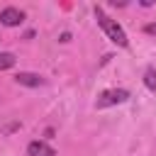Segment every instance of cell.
<instances>
[{
    "instance_id": "52a82bcc",
    "label": "cell",
    "mask_w": 156,
    "mask_h": 156,
    "mask_svg": "<svg viewBox=\"0 0 156 156\" xmlns=\"http://www.w3.org/2000/svg\"><path fill=\"white\" fill-rule=\"evenodd\" d=\"M12 66H15V56H12L10 51H0V71L12 68Z\"/></svg>"
},
{
    "instance_id": "5b68a950",
    "label": "cell",
    "mask_w": 156,
    "mask_h": 156,
    "mask_svg": "<svg viewBox=\"0 0 156 156\" xmlns=\"http://www.w3.org/2000/svg\"><path fill=\"white\" fill-rule=\"evenodd\" d=\"M15 80H17L20 85H27V88H39V85H44V78H41L39 73H17Z\"/></svg>"
},
{
    "instance_id": "7a4b0ae2",
    "label": "cell",
    "mask_w": 156,
    "mask_h": 156,
    "mask_svg": "<svg viewBox=\"0 0 156 156\" xmlns=\"http://www.w3.org/2000/svg\"><path fill=\"white\" fill-rule=\"evenodd\" d=\"M129 100V93L124 90V88H112V90H105V93H100L98 95V102H95V107H112V105H122V102H127Z\"/></svg>"
},
{
    "instance_id": "6da1fadb",
    "label": "cell",
    "mask_w": 156,
    "mask_h": 156,
    "mask_svg": "<svg viewBox=\"0 0 156 156\" xmlns=\"http://www.w3.org/2000/svg\"><path fill=\"white\" fill-rule=\"evenodd\" d=\"M95 17H98V24L102 27V32L107 34V39H110V41H115L117 46H127V34H124V29L117 24V20L107 17L100 7H95Z\"/></svg>"
},
{
    "instance_id": "3957f363",
    "label": "cell",
    "mask_w": 156,
    "mask_h": 156,
    "mask_svg": "<svg viewBox=\"0 0 156 156\" xmlns=\"http://www.w3.org/2000/svg\"><path fill=\"white\" fill-rule=\"evenodd\" d=\"M22 20H24V12L17 7H5L0 12V22L5 27H17V24H22Z\"/></svg>"
},
{
    "instance_id": "ba28073f",
    "label": "cell",
    "mask_w": 156,
    "mask_h": 156,
    "mask_svg": "<svg viewBox=\"0 0 156 156\" xmlns=\"http://www.w3.org/2000/svg\"><path fill=\"white\" fill-rule=\"evenodd\" d=\"M144 32H146V34H156V24H146Z\"/></svg>"
},
{
    "instance_id": "8992f818",
    "label": "cell",
    "mask_w": 156,
    "mask_h": 156,
    "mask_svg": "<svg viewBox=\"0 0 156 156\" xmlns=\"http://www.w3.org/2000/svg\"><path fill=\"white\" fill-rule=\"evenodd\" d=\"M144 85H146L149 90H156V68H154V66H149V68L144 71Z\"/></svg>"
},
{
    "instance_id": "277c9868",
    "label": "cell",
    "mask_w": 156,
    "mask_h": 156,
    "mask_svg": "<svg viewBox=\"0 0 156 156\" xmlns=\"http://www.w3.org/2000/svg\"><path fill=\"white\" fill-rule=\"evenodd\" d=\"M27 156H56V151H54L46 141H29Z\"/></svg>"
}]
</instances>
